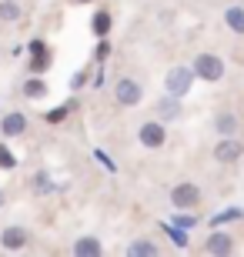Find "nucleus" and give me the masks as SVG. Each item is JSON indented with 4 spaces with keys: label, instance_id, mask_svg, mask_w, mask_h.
I'll list each match as a JSON object with an SVG mask.
<instances>
[{
    "label": "nucleus",
    "instance_id": "1",
    "mask_svg": "<svg viewBox=\"0 0 244 257\" xmlns=\"http://www.w3.org/2000/svg\"><path fill=\"white\" fill-rule=\"evenodd\" d=\"M191 70H194V77H201V80H207V84H217V80L224 77V60L217 57V54H211V50H204V54L194 57Z\"/></svg>",
    "mask_w": 244,
    "mask_h": 257
},
{
    "label": "nucleus",
    "instance_id": "2",
    "mask_svg": "<svg viewBox=\"0 0 244 257\" xmlns=\"http://www.w3.org/2000/svg\"><path fill=\"white\" fill-rule=\"evenodd\" d=\"M171 204H174L178 210H194L197 204H201V187L191 184V181L174 184V187H171Z\"/></svg>",
    "mask_w": 244,
    "mask_h": 257
},
{
    "label": "nucleus",
    "instance_id": "3",
    "mask_svg": "<svg viewBox=\"0 0 244 257\" xmlns=\"http://www.w3.org/2000/svg\"><path fill=\"white\" fill-rule=\"evenodd\" d=\"M191 84H194V70L191 67H171L168 77H164V90L174 97H184L191 90Z\"/></svg>",
    "mask_w": 244,
    "mask_h": 257
},
{
    "label": "nucleus",
    "instance_id": "4",
    "mask_svg": "<svg viewBox=\"0 0 244 257\" xmlns=\"http://www.w3.org/2000/svg\"><path fill=\"white\" fill-rule=\"evenodd\" d=\"M144 97V87L134 80V77H121L117 84H114V100L121 107H137Z\"/></svg>",
    "mask_w": 244,
    "mask_h": 257
},
{
    "label": "nucleus",
    "instance_id": "5",
    "mask_svg": "<svg viewBox=\"0 0 244 257\" xmlns=\"http://www.w3.org/2000/svg\"><path fill=\"white\" fill-rule=\"evenodd\" d=\"M137 141H141L147 151H157V147L168 144V127L160 124V120H147V124H141V131H137Z\"/></svg>",
    "mask_w": 244,
    "mask_h": 257
},
{
    "label": "nucleus",
    "instance_id": "6",
    "mask_svg": "<svg viewBox=\"0 0 244 257\" xmlns=\"http://www.w3.org/2000/svg\"><path fill=\"white\" fill-rule=\"evenodd\" d=\"M241 154H244V144L241 141H234V137H221V141H217V147H214V161L234 164Z\"/></svg>",
    "mask_w": 244,
    "mask_h": 257
},
{
    "label": "nucleus",
    "instance_id": "7",
    "mask_svg": "<svg viewBox=\"0 0 244 257\" xmlns=\"http://www.w3.org/2000/svg\"><path fill=\"white\" fill-rule=\"evenodd\" d=\"M27 227H4L0 230V247L4 250H20V247H27Z\"/></svg>",
    "mask_w": 244,
    "mask_h": 257
},
{
    "label": "nucleus",
    "instance_id": "8",
    "mask_svg": "<svg viewBox=\"0 0 244 257\" xmlns=\"http://www.w3.org/2000/svg\"><path fill=\"white\" fill-rule=\"evenodd\" d=\"M204 250L207 254H234V237L224 234V230H214V234L204 240Z\"/></svg>",
    "mask_w": 244,
    "mask_h": 257
},
{
    "label": "nucleus",
    "instance_id": "9",
    "mask_svg": "<svg viewBox=\"0 0 244 257\" xmlns=\"http://www.w3.org/2000/svg\"><path fill=\"white\" fill-rule=\"evenodd\" d=\"M47 67H50L47 44H44V40H34V44H30V74H44Z\"/></svg>",
    "mask_w": 244,
    "mask_h": 257
},
{
    "label": "nucleus",
    "instance_id": "10",
    "mask_svg": "<svg viewBox=\"0 0 244 257\" xmlns=\"http://www.w3.org/2000/svg\"><path fill=\"white\" fill-rule=\"evenodd\" d=\"M178 117H181V97L164 94L157 100V120L164 124V120H178Z\"/></svg>",
    "mask_w": 244,
    "mask_h": 257
},
{
    "label": "nucleus",
    "instance_id": "11",
    "mask_svg": "<svg viewBox=\"0 0 244 257\" xmlns=\"http://www.w3.org/2000/svg\"><path fill=\"white\" fill-rule=\"evenodd\" d=\"M0 131L7 134V137H20V134L27 131V117L17 114V110H10V114H4V120H0Z\"/></svg>",
    "mask_w": 244,
    "mask_h": 257
},
{
    "label": "nucleus",
    "instance_id": "12",
    "mask_svg": "<svg viewBox=\"0 0 244 257\" xmlns=\"http://www.w3.org/2000/svg\"><path fill=\"white\" fill-rule=\"evenodd\" d=\"M74 254L77 257H101L104 247H101V240H97V237H91V234H87V237H77L74 240Z\"/></svg>",
    "mask_w": 244,
    "mask_h": 257
},
{
    "label": "nucleus",
    "instance_id": "13",
    "mask_svg": "<svg viewBox=\"0 0 244 257\" xmlns=\"http://www.w3.org/2000/svg\"><path fill=\"white\" fill-rule=\"evenodd\" d=\"M214 127H217V134H221V137H234V131H237V117L231 114V110H221V114L214 117Z\"/></svg>",
    "mask_w": 244,
    "mask_h": 257
},
{
    "label": "nucleus",
    "instance_id": "14",
    "mask_svg": "<svg viewBox=\"0 0 244 257\" xmlns=\"http://www.w3.org/2000/svg\"><path fill=\"white\" fill-rule=\"evenodd\" d=\"M224 24L234 30V34H244V7H237V4H234V7H227L224 10Z\"/></svg>",
    "mask_w": 244,
    "mask_h": 257
},
{
    "label": "nucleus",
    "instance_id": "15",
    "mask_svg": "<svg viewBox=\"0 0 244 257\" xmlns=\"http://www.w3.org/2000/svg\"><path fill=\"white\" fill-rule=\"evenodd\" d=\"M30 191L34 194H50V191H57V187H54V181H50L47 171H37L34 177H30Z\"/></svg>",
    "mask_w": 244,
    "mask_h": 257
},
{
    "label": "nucleus",
    "instance_id": "16",
    "mask_svg": "<svg viewBox=\"0 0 244 257\" xmlns=\"http://www.w3.org/2000/svg\"><path fill=\"white\" fill-rule=\"evenodd\" d=\"M127 254L131 257H157V247L150 240H134V244H127Z\"/></svg>",
    "mask_w": 244,
    "mask_h": 257
},
{
    "label": "nucleus",
    "instance_id": "17",
    "mask_svg": "<svg viewBox=\"0 0 244 257\" xmlns=\"http://www.w3.org/2000/svg\"><path fill=\"white\" fill-rule=\"evenodd\" d=\"M164 230H168V237L174 240V244H178L181 250H184V247L191 244V240H188V230L181 227V224H168V220H164Z\"/></svg>",
    "mask_w": 244,
    "mask_h": 257
},
{
    "label": "nucleus",
    "instance_id": "18",
    "mask_svg": "<svg viewBox=\"0 0 244 257\" xmlns=\"http://www.w3.org/2000/svg\"><path fill=\"white\" fill-rule=\"evenodd\" d=\"M241 217H244L241 207H227V210H221V214L211 217V227H221V224H227V220H241Z\"/></svg>",
    "mask_w": 244,
    "mask_h": 257
},
{
    "label": "nucleus",
    "instance_id": "19",
    "mask_svg": "<svg viewBox=\"0 0 244 257\" xmlns=\"http://www.w3.org/2000/svg\"><path fill=\"white\" fill-rule=\"evenodd\" d=\"M0 20H4V24H14V20H20V7L14 4V0H0Z\"/></svg>",
    "mask_w": 244,
    "mask_h": 257
},
{
    "label": "nucleus",
    "instance_id": "20",
    "mask_svg": "<svg viewBox=\"0 0 244 257\" xmlns=\"http://www.w3.org/2000/svg\"><path fill=\"white\" fill-rule=\"evenodd\" d=\"M94 34L97 37H107L111 34V14L107 10H97L94 14Z\"/></svg>",
    "mask_w": 244,
    "mask_h": 257
},
{
    "label": "nucleus",
    "instance_id": "21",
    "mask_svg": "<svg viewBox=\"0 0 244 257\" xmlns=\"http://www.w3.org/2000/svg\"><path fill=\"white\" fill-rule=\"evenodd\" d=\"M44 94H47V84H44V80L34 74L27 84H24V97H44Z\"/></svg>",
    "mask_w": 244,
    "mask_h": 257
},
{
    "label": "nucleus",
    "instance_id": "22",
    "mask_svg": "<svg viewBox=\"0 0 244 257\" xmlns=\"http://www.w3.org/2000/svg\"><path fill=\"white\" fill-rule=\"evenodd\" d=\"M17 167V157H14V151H10L7 144H0V171H14Z\"/></svg>",
    "mask_w": 244,
    "mask_h": 257
},
{
    "label": "nucleus",
    "instance_id": "23",
    "mask_svg": "<svg viewBox=\"0 0 244 257\" xmlns=\"http://www.w3.org/2000/svg\"><path fill=\"white\" fill-rule=\"evenodd\" d=\"M174 224H181L184 230H191V227H197V214H194V217H191V214H178V217H174Z\"/></svg>",
    "mask_w": 244,
    "mask_h": 257
},
{
    "label": "nucleus",
    "instance_id": "24",
    "mask_svg": "<svg viewBox=\"0 0 244 257\" xmlns=\"http://www.w3.org/2000/svg\"><path fill=\"white\" fill-rule=\"evenodd\" d=\"M67 110H70V107H54V110L47 114V124H60V120L67 117Z\"/></svg>",
    "mask_w": 244,
    "mask_h": 257
},
{
    "label": "nucleus",
    "instance_id": "25",
    "mask_svg": "<svg viewBox=\"0 0 244 257\" xmlns=\"http://www.w3.org/2000/svg\"><path fill=\"white\" fill-rule=\"evenodd\" d=\"M94 57L97 60H107V57H111V44H107V37H101V44H97V50H94Z\"/></svg>",
    "mask_w": 244,
    "mask_h": 257
},
{
    "label": "nucleus",
    "instance_id": "26",
    "mask_svg": "<svg viewBox=\"0 0 244 257\" xmlns=\"http://www.w3.org/2000/svg\"><path fill=\"white\" fill-rule=\"evenodd\" d=\"M94 157H101V164L107 167V171H117V167H114V161H111V157H107L104 151H94Z\"/></svg>",
    "mask_w": 244,
    "mask_h": 257
},
{
    "label": "nucleus",
    "instance_id": "27",
    "mask_svg": "<svg viewBox=\"0 0 244 257\" xmlns=\"http://www.w3.org/2000/svg\"><path fill=\"white\" fill-rule=\"evenodd\" d=\"M4 204H7V191H0V207H4Z\"/></svg>",
    "mask_w": 244,
    "mask_h": 257
},
{
    "label": "nucleus",
    "instance_id": "28",
    "mask_svg": "<svg viewBox=\"0 0 244 257\" xmlns=\"http://www.w3.org/2000/svg\"><path fill=\"white\" fill-rule=\"evenodd\" d=\"M80 4H87V0H80Z\"/></svg>",
    "mask_w": 244,
    "mask_h": 257
}]
</instances>
